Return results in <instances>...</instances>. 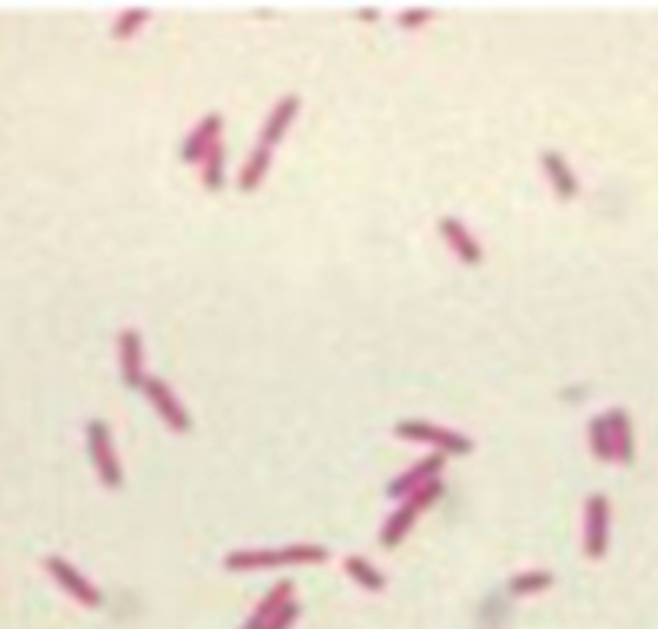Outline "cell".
<instances>
[{
	"instance_id": "6da1fadb",
	"label": "cell",
	"mask_w": 658,
	"mask_h": 629,
	"mask_svg": "<svg viewBox=\"0 0 658 629\" xmlns=\"http://www.w3.org/2000/svg\"><path fill=\"white\" fill-rule=\"evenodd\" d=\"M328 549L318 543H289L283 549H238L225 556L228 572H251V569H280V565H305L325 562Z\"/></svg>"
},
{
	"instance_id": "7a4b0ae2",
	"label": "cell",
	"mask_w": 658,
	"mask_h": 629,
	"mask_svg": "<svg viewBox=\"0 0 658 629\" xmlns=\"http://www.w3.org/2000/svg\"><path fill=\"white\" fill-rule=\"evenodd\" d=\"M87 447H90V459H94L97 475L106 488H119L122 485V466H119V456L113 447V437H110V424L103 418H90L87 421Z\"/></svg>"
},
{
	"instance_id": "3957f363",
	"label": "cell",
	"mask_w": 658,
	"mask_h": 629,
	"mask_svg": "<svg viewBox=\"0 0 658 629\" xmlns=\"http://www.w3.org/2000/svg\"><path fill=\"white\" fill-rule=\"evenodd\" d=\"M395 434L405 437V440L431 443L437 453H472V440L466 434L431 424V421H399L395 424Z\"/></svg>"
},
{
	"instance_id": "277c9868",
	"label": "cell",
	"mask_w": 658,
	"mask_h": 629,
	"mask_svg": "<svg viewBox=\"0 0 658 629\" xmlns=\"http://www.w3.org/2000/svg\"><path fill=\"white\" fill-rule=\"evenodd\" d=\"M142 392H145V398L151 402V408H155L158 414H161V421L171 427V431H177V434H187L190 427H193V418L187 414V408H183V402L177 398V392L167 386V382L161 379V376H145V382H142Z\"/></svg>"
},
{
	"instance_id": "5b68a950",
	"label": "cell",
	"mask_w": 658,
	"mask_h": 629,
	"mask_svg": "<svg viewBox=\"0 0 658 629\" xmlns=\"http://www.w3.org/2000/svg\"><path fill=\"white\" fill-rule=\"evenodd\" d=\"M610 540V501L607 495L594 492L585 501V556L604 559Z\"/></svg>"
},
{
	"instance_id": "8992f818",
	"label": "cell",
	"mask_w": 658,
	"mask_h": 629,
	"mask_svg": "<svg viewBox=\"0 0 658 629\" xmlns=\"http://www.w3.org/2000/svg\"><path fill=\"white\" fill-rule=\"evenodd\" d=\"M443 466H447V453H437V450L427 453L424 459H418L415 466H408L402 475H395V479L389 482V488H386V495L405 501L411 492H418V488H424L427 482L440 479Z\"/></svg>"
},
{
	"instance_id": "52a82bcc",
	"label": "cell",
	"mask_w": 658,
	"mask_h": 629,
	"mask_svg": "<svg viewBox=\"0 0 658 629\" xmlns=\"http://www.w3.org/2000/svg\"><path fill=\"white\" fill-rule=\"evenodd\" d=\"M45 569H49V575H52L58 585L65 588L78 604H84V607H100V604H103V594H100L94 585H90V581H87L78 569H74L68 559L49 556V559H45Z\"/></svg>"
},
{
	"instance_id": "ba28073f",
	"label": "cell",
	"mask_w": 658,
	"mask_h": 629,
	"mask_svg": "<svg viewBox=\"0 0 658 629\" xmlns=\"http://www.w3.org/2000/svg\"><path fill=\"white\" fill-rule=\"evenodd\" d=\"M222 129H225L222 113H206L193 126V132L187 135V142H183V148H180V158L187 164H203V158L209 155V151L222 142Z\"/></svg>"
},
{
	"instance_id": "9c48e42d",
	"label": "cell",
	"mask_w": 658,
	"mask_h": 629,
	"mask_svg": "<svg viewBox=\"0 0 658 629\" xmlns=\"http://www.w3.org/2000/svg\"><path fill=\"white\" fill-rule=\"evenodd\" d=\"M440 235H443V241L450 244V251H453L459 260H463V264L479 267L482 260H485L482 244H479L476 235H472L469 228H466V222H459L456 216H443V219H440Z\"/></svg>"
},
{
	"instance_id": "30bf717a",
	"label": "cell",
	"mask_w": 658,
	"mask_h": 629,
	"mask_svg": "<svg viewBox=\"0 0 658 629\" xmlns=\"http://www.w3.org/2000/svg\"><path fill=\"white\" fill-rule=\"evenodd\" d=\"M119 373L129 389H142L145 370H142V334L135 328L119 331Z\"/></svg>"
},
{
	"instance_id": "8fae6325",
	"label": "cell",
	"mask_w": 658,
	"mask_h": 629,
	"mask_svg": "<svg viewBox=\"0 0 658 629\" xmlns=\"http://www.w3.org/2000/svg\"><path fill=\"white\" fill-rule=\"evenodd\" d=\"M299 106H302V97L299 94H286L273 103L270 116L264 119V129H260V145L273 148L277 142H283V135L293 126V119L299 116Z\"/></svg>"
},
{
	"instance_id": "7c38bea8",
	"label": "cell",
	"mask_w": 658,
	"mask_h": 629,
	"mask_svg": "<svg viewBox=\"0 0 658 629\" xmlns=\"http://www.w3.org/2000/svg\"><path fill=\"white\" fill-rule=\"evenodd\" d=\"M540 164H543L549 183H553V193L559 199H575L578 196V190H581L578 177L569 167V161H565V155H559V151H553V148H546V151H540Z\"/></svg>"
},
{
	"instance_id": "4fadbf2b",
	"label": "cell",
	"mask_w": 658,
	"mask_h": 629,
	"mask_svg": "<svg viewBox=\"0 0 658 629\" xmlns=\"http://www.w3.org/2000/svg\"><path fill=\"white\" fill-rule=\"evenodd\" d=\"M293 591H296L293 578H283V581H277V585H273V588L267 591V597H264V601H260V607L251 613L248 623H244L241 629H267V623L273 620V613H277L283 604L293 601Z\"/></svg>"
},
{
	"instance_id": "5bb4252c",
	"label": "cell",
	"mask_w": 658,
	"mask_h": 629,
	"mask_svg": "<svg viewBox=\"0 0 658 629\" xmlns=\"http://www.w3.org/2000/svg\"><path fill=\"white\" fill-rule=\"evenodd\" d=\"M607 421H610V434H614V459L623 466H630L636 456L630 414H626V408H614V411H607Z\"/></svg>"
},
{
	"instance_id": "9a60e30c",
	"label": "cell",
	"mask_w": 658,
	"mask_h": 629,
	"mask_svg": "<svg viewBox=\"0 0 658 629\" xmlns=\"http://www.w3.org/2000/svg\"><path fill=\"white\" fill-rule=\"evenodd\" d=\"M418 508L411 501H402L399 508H395V514L386 520V527L379 530V543H382V549H395L399 546L405 536H408V530L415 527V520H418Z\"/></svg>"
},
{
	"instance_id": "2e32d148",
	"label": "cell",
	"mask_w": 658,
	"mask_h": 629,
	"mask_svg": "<svg viewBox=\"0 0 658 629\" xmlns=\"http://www.w3.org/2000/svg\"><path fill=\"white\" fill-rule=\"evenodd\" d=\"M270 151H273V148L257 145L251 155H248V161L241 164V174H238V190H241V193H254L260 183H264V177H267V171H270Z\"/></svg>"
},
{
	"instance_id": "e0dca14e",
	"label": "cell",
	"mask_w": 658,
	"mask_h": 629,
	"mask_svg": "<svg viewBox=\"0 0 658 629\" xmlns=\"http://www.w3.org/2000/svg\"><path fill=\"white\" fill-rule=\"evenodd\" d=\"M344 569H347V575L354 578L360 588H366V591H382V588H386V575H382L370 559L347 556V559H344Z\"/></svg>"
},
{
	"instance_id": "ac0fdd59",
	"label": "cell",
	"mask_w": 658,
	"mask_h": 629,
	"mask_svg": "<svg viewBox=\"0 0 658 629\" xmlns=\"http://www.w3.org/2000/svg\"><path fill=\"white\" fill-rule=\"evenodd\" d=\"M588 447L601 463H610V459H614V434H610L607 414H598V418L588 424Z\"/></svg>"
},
{
	"instance_id": "d6986e66",
	"label": "cell",
	"mask_w": 658,
	"mask_h": 629,
	"mask_svg": "<svg viewBox=\"0 0 658 629\" xmlns=\"http://www.w3.org/2000/svg\"><path fill=\"white\" fill-rule=\"evenodd\" d=\"M556 575L549 569H530V572H520L508 581V591L514 597H527V594H540L546 588H553Z\"/></svg>"
},
{
	"instance_id": "ffe728a7",
	"label": "cell",
	"mask_w": 658,
	"mask_h": 629,
	"mask_svg": "<svg viewBox=\"0 0 658 629\" xmlns=\"http://www.w3.org/2000/svg\"><path fill=\"white\" fill-rule=\"evenodd\" d=\"M225 145L219 142L216 148L209 151V155L203 158V164H200V180H203V187L206 190H222V183H225Z\"/></svg>"
},
{
	"instance_id": "44dd1931",
	"label": "cell",
	"mask_w": 658,
	"mask_h": 629,
	"mask_svg": "<svg viewBox=\"0 0 658 629\" xmlns=\"http://www.w3.org/2000/svg\"><path fill=\"white\" fill-rule=\"evenodd\" d=\"M148 17H151V10H145V7L122 10L119 17H116V23H113V39H129V36H135V29H139Z\"/></svg>"
},
{
	"instance_id": "7402d4cb",
	"label": "cell",
	"mask_w": 658,
	"mask_h": 629,
	"mask_svg": "<svg viewBox=\"0 0 658 629\" xmlns=\"http://www.w3.org/2000/svg\"><path fill=\"white\" fill-rule=\"evenodd\" d=\"M440 495H443V482H440V479H434V482H427L424 488H418V492H411L405 501H411L418 511H424V508H431V504H434Z\"/></svg>"
},
{
	"instance_id": "603a6c76",
	"label": "cell",
	"mask_w": 658,
	"mask_h": 629,
	"mask_svg": "<svg viewBox=\"0 0 658 629\" xmlns=\"http://www.w3.org/2000/svg\"><path fill=\"white\" fill-rule=\"evenodd\" d=\"M296 620H299V604L289 601V604H283L277 613H273V620L267 623V629H289Z\"/></svg>"
},
{
	"instance_id": "cb8c5ba5",
	"label": "cell",
	"mask_w": 658,
	"mask_h": 629,
	"mask_svg": "<svg viewBox=\"0 0 658 629\" xmlns=\"http://www.w3.org/2000/svg\"><path fill=\"white\" fill-rule=\"evenodd\" d=\"M431 17H434L431 10H402V13H399V23H402V26H421V23H427Z\"/></svg>"
}]
</instances>
